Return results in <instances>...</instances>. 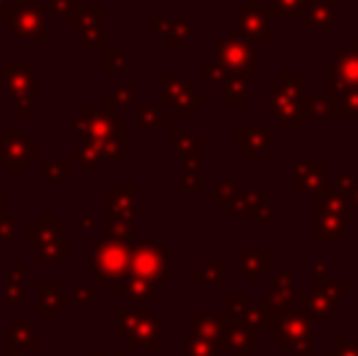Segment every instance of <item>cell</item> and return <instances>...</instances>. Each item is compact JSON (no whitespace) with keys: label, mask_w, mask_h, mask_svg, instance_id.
I'll return each mask as SVG.
<instances>
[{"label":"cell","mask_w":358,"mask_h":356,"mask_svg":"<svg viewBox=\"0 0 358 356\" xmlns=\"http://www.w3.org/2000/svg\"><path fill=\"white\" fill-rule=\"evenodd\" d=\"M205 73H208V78L210 81H217V83H227L229 81L234 73L231 71H227L222 64H217V62H210V64H205Z\"/></svg>","instance_id":"cell-25"},{"label":"cell","mask_w":358,"mask_h":356,"mask_svg":"<svg viewBox=\"0 0 358 356\" xmlns=\"http://www.w3.org/2000/svg\"><path fill=\"white\" fill-rule=\"evenodd\" d=\"M229 329V347H234L239 356H249V352H256L259 349V329H251L246 325L239 322V318H222Z\"/></svg>","instance_id":"cell-11"},{"label":"cell","mask_w":358,"mask_h":356,"mask_svg":"<svg viewBox=\"0 0 358 356\" xmlns=\"http://www.w3.org/2000/svg\"><path fill=\"white\" fill-rule=\"evenodd\" d=\"M227 215H246V195H234L229 203L224 205Z\"/></svg>","instance_id":"cell-29"},{"label":"cell","mask_w":358,"mask_h":356,"mask_svg":"<svg viewBox=\"0 0 358 356\" xmlns=\"http://www.w3.org/2000/svg\"><path fill=\"white\" fill-rule=\"evenodd\" d=\"M336 81L344 90L358 88V39H349L346 49H341L334 59Z\"/></svg>","instance_id":"cell-7"},{"label":"cell","mask_w":358,"mask_h":356,"mask_svg":"<svg viewBox=\"0 0 358 356\" xmlns=\"http://www.w3.org/2000/svg\"><path fill=\"white\" fill-rule=\"evenodd\" d=\"M266 313L261 310V305L256 303V305H249V308L244 310V315L239 318V322L241 325H246V327H251V329H261V327H266Z\"/></svg>","instance_id":"cell-20"},{"label":"cell","mask_w":358,"mask_h":356,"mask_svg":"<svg viewBox=\"0 0 358 356\" xmlns=\"http://www.w3.org/2000/svg\"><path fill=\"white\" fill-rule=\"evenodd\" d=\"M134 269L142 278H166V271H169V264H166V254L161 252L156 244H144L142 249L134 257Z\"/></svg>","instance_id":"cell-8"},{"label":"cell","mask_w":358,"mask_h":356,"mask_svg":"<svg viewBox=\"0 0 358 356\" xmlns=\"http://www.w3.org/2000/svg\"><path fill=\"white\" fill-rule=\"evenodd\" d=\"M356 185H358V176H356V173H341V176L336 178V183H334V190L341 195V198L349 200L351 193L356 190Z\"/></svg>","instance_id":"cell-22"},{"label":"cell","mask_w":358,"mask_h":356,"mask_svg":"<svg viewBox=\"0 0 358 356\" xmlns=\"http://www.w3.org/2000/svg\"><path fill=\"white\" fill-rule=\"evenodd\" d=\"M307 10L305 0H271L266 13L271 17H302Z\"/></svg>","instance_id":"cell-17"},{"label":"cell","mask_w":358,"mask_h":356,"mask_svg":"<svg viewBox=\"0 0 358 356\" xmlns=\"http://www.w3.org/2000/svg\"><path fill=\"white\" fill-rule=\"evenodd\" d=\"M271 339H278L285 354L290 356H315V337L305 310H287L266 322Z\"/></svg>","instance_id":"cell-1"},{"label":"cell","mask_w":358,"mask_h":356,"mask_svg":"<svg viewBox=\"0 0 358 356\" xmlns=\"http://www.w3.org/2000/svg\"><path fill=\"white\" fill-rule=\"evenodd\" d=\"M302 73L292 71L283 73L278 83L271 86V110L283 124L300 129L305 124V110H302V95H305V86H302Z\"/></svg>","instance_id":"cell-2"},{"label":"cell","mask_w":358,"mask_h":356,"mask_svg":"<svg viewBox=\"0 0 358 356\" xmlns=\"http://www.w3.org/2000/svg\"><path fill=\"white\" fill-rule=\"evenodd\" d=\"M349 290L346 283H324L317 285V290L312 295H307L302 310H305L307 318H331L336 313V305H339V295H344Z\"/></svg>","instance_id":"cell-4"},{"label":"cell","mask_w":358,"mask_h":356,"mask_svg":"<svg viewBox=\"0 0 358 356\" xmlns=\"http://www.w3.org/2000/svg\"><path fill=\"white\" fill-rule=\"evenodd\" d=\"M185 356H215V349L205 344L203 339H188L185 342Z\"/></svg>","instance_id":"cell-24"},{"label":"cell","mask_w":358,"mask_h":356,"mask_svg":"<svg viewBox=\"0 0 358 356\" xmlns=\"http://www.w3.org/2000/svg\"><path fill=\"white\" fill-rule=\"evenodd\" d=\"M200 276H205L203 280H210V283H222V276H224V264H208L205 271Z\"/></svg>","instance_id":"cell-28"},{"label":"cell","mask_w":358,"mask_h":356,"mask_svg":"<svg viewBox=\"0 0 358 356\" xmlns=\"http://www.w3.org/2000/svg\"><path fill=\"white\" fill-rule=\"evenodd\" d=\"M249 300H246V295L241 293H234V295H227V310H229L231 318H241L244 315V310L249 308Z\"/></svg>","instance_id":"cell-23"},{"label":"cell","mask_w":358,"mask_h":356,"mask_svg":"<svg viewBox=\"0 0 358 356\" xmlns=\"http://www.w3.org/2000/svg\"><path fill=\"white\" fill-rule=\"evenodd\" d=\"M300 20L307 29H331L336 24V13L327 5H310Z\"/></svg>","instance_id":"cell-16"},{"label":"cell","mask_w":358,"mask_h":356,"mask_svg":"<svg viewBox=\"0 0 358 356\" xmlns=\"http://www.w3.org/2000/svg\"><path fill=\"white\" fill-rule=\"evenodd\" d=\"M317 239H346L349 237V218L346 215H324L317 220Z\"/></svg>","instance_id":"cell-15"},{"label":"cell","mask_w":358,"mask_h":356,"mask_svg":"<svg viewBox=\"0 0 358 356\" xmlns=\"http://www.w3.org/2000/svg\"><path fill=\"white\" fill-rule=\"evenodd\" d=\"M236 22H239V32L254 42L271 39V15L261 5H241L236 10Z\"/></svg>","instance_id":"cell-5"},{"label":"cell","mask_w":358,"mask_h":356,"mask_svg":"<svg viewBox=\"0 0 358 356\" xmlns=\"http://www.w3.org/2000/svg\"><path fill=\"white\" fill-rule=\"evenodd\" d=\"M336 0H305V5L310 8V5H327V8H334Z\"/></svg>","instance_id":"cell-33"},{"label":"cell","mask_w":358,"mask_h":356,"mask_svg":"<svg viewBox=\"0 0 358 356\" xmlns=\"http://www.w3.org/2000/svg\"><path fill=\"white\" fill-rule=\"evenodd\" d=\"M249 103V81L246 73H234L227 81V105H246Z\"/></svg>","instance_id":"cell-18"},{"label":"cell","mask_w":358,"mask_h":356,"mask_svg":"<svg viewBox=\"0 0 358 356\" xmlns=\"http://www.w3.org/2000/svg\"><path fill=\"white\" fill-rule=\"evenodd\" d=\"M183 188H190V190H195V193H203V185H200V180H198V173H195V171H185Z\"/></svg>","instance_id":"cell-31"},{"label":"cell","mask_w":358,"mask_h":356,"mask_svg":"<svg viewBox=\"0 0 358 356\" xmlns=\"http://www.w3.org/2000/svg\"><path fill=\"white\" fill-rule=\"evenodd\" d=\"M315 208H317V218H324V215H346L349 213V200L341 198L334 190V185H324L317 193Z\"/></svg>","instance_id":"cell-13"},{"label":"cell","mask_w":358,"mask_h":356,"mask_svg":"<svg viewBox=\"0 0 358 356\" xmlns=\"http://www.w3.org/2000/svg\"><path fill=\"white\" fill-rule=\"evenodd\" d=\"M273 290H283V293H292V285H295V278L292 273H275L273 280H271Z\"/></svg>","instance_id":"cell-27"},{"label":"cell","mask_w":358,"mask_h":356,"mask_svg":"<svg viewBox=\"0 0 358 356\" xmlns=\"http://www.w3.org/2000/svg\"><path fill=\"white\" fill-rule=\"evenodd\" d=\"M315 283L317 285H324L327 283V264L324 262H317L315 264Z\"/></svg>","instance_id":"cell-32"},{"label":"cell","mask_w":358,"mask_h":356,"mask_svg":"<svg viewBox=\"0 0 358 356\" xmlns=\"http://www.w3.org/2000/svg\"><path fill=\"white\" fill-rule=\"evenodd\" d=\"M246 213L259 218V227H271V195L259 185H251L246 190Z\"/></svg>","instance_id":"cell-14"},{"label":"cell","mask_w":358,"mask_h":356,"mask_svg":"<svg viewBox=\"0 0 358 356\" xmlns=\"http://www.w3.org/2000/svg\"><path fill=\"white\" fill-rule=\"evenodd\" d=\"M327 356H358V344L349 339H336V347L329 349Z\"/></svg>","instance_id":"cell-26"},{"label":"cell","mask_w":358,"mask_h":356,"mask_svg":"<svg viewBox=\"0 0 358 356\" xmlns=\"http://www.w3.org/2000/svg\"><path fill=\"white\" fill-rule=\"evenodd\" d=\"M195 334L213 349L229 347V329L224 320H195Z\"/></svg>","instance_id":"cell-12"},{"label":"cell","mask_w":358,"mask_h":356,"mask_svg":"<svg viewBox=\"0 0 358 356\" xmlns=\"http://www.w3.org/2000/svg\"><path fill=\"white\" fill-rule=\"evenodd\" d=\"M349 203H354V205H356V210H358V185H356V190H354V193H351Z\"/></svg>","instance_id":"cell-34"},{"label":"cell","mask_w":358,"mask_h":356,"mask_svg":"<svg viewBox=\"0 0 358 356\" xmlns=\"http://www.w3.org/2000/svg\"><path fill=\"white\" fill-rule=\"evenodd\" d=\"M324 173H327V164L324 162H297L292 164V176H295V183H292L290 193L292 195H317L322 188H324Z\"/></svg>","instance_id":"cell-6"},{"label":"cell","mask_w":358,"mask_h":356,"mask_svg":"<svg viewBox=\"0 0 358 356\" xmlns=\"http://www.w3.org/2000/svg\"><path fill=\"white\" fill-rule=\"evenodd\" d=\"M217 64L231 73L259 71V42L244 37L239 29H227L224 39L217 42Z\"/></svg>","instance_id":"cell-3"},{"label":"cell","mask_w":358,"mask_h":356,"mask_svg":"<svg viewBox=\"0 0 358 356\" xmlns=\"http://www.w3.org/2000/svg\"><path fill=\"white\" fill-rule=\"evenodd\" d=\"M239 271L249 278V283H259L261 276L271 271V252L268 249H241L236 254Z\"/></svg>","instance_id":"cell-9"},{"label":"cell","mask_w":358,"mask_h":356,"mask_svg":"<svg viewBox=\"0 0 358 356\" xmlns=\"http://www.w3.org/2000/svg\"><path fill=\"white\" fill-rule=\"evenodd\" d=\"M236 195V173H227V180L217 188V195H215V203L217 205H227L231 198Z\"/></svg>","instance_id":"cell-21"},{"label":"cell","mask_w":358,"mask_h":356,"mask_svg":"<svg viewBox=\"0 0 358 356\" xmlns=\"http://www.w3.org/2000/svg\"><path fill=\"white\" fill-rule=\"evenodd\" d=\"M239 149L246 152L249 162H259L266 152H271V129L268 127H241L239 129Z\"/></svg>","instance_id":"cell-10"},{"label":"cell","mask_w":358,"mask_h":356,"mask_svg":"<svg viewBox=\"0 0 358 356\" xmlns=\"http://www.w3.org/2000/svg\"><path fill=\"white\" fill-rule=\"evenodd\" d=\"M344 105H346V115H354V118H358V88L346 90Z\"/></svg>","instance_id":"cell-30"},{"label":"cell","mask_w":358,"mask_h":356,"mask_svg":"<svg viewBox=\"0 0 358 356\" xmlns=\"http://www.w3.org/2000/svg\"><path fill=\"white\" fill-rule=\"evenodd\" d=\"M302 110H305V118H327L331 115L329 100L327 95H302Z\"/></svg>","instance_id":"cell-19"},{"label":"cell","mask_w":358,"mask_h":356,"mask_svg":"<svg viewBox=\"0 0 358 356\" xmlns=\"http://www.w3.org/2000/svg\"><path fill=\"white\" fill-rule=\"evenodd\" d=\"M261 3V0H251V5H259Z\"/></svg>","instance_id":"cell-35"}]
</instances>
